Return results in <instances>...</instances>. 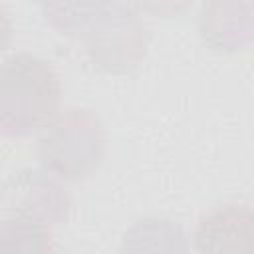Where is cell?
<instances>
[{
  "mask_svg": "<svg viewBox=\"0 0 254 254\" xmlns=\"http://www.w3.org/2000/svg\"><path fill=\"white\" fill-rule=\"evenodd\" d=\"M87 62L109 75H125L137 69L149 46L143 14L131 4L115 2L83 36Z\"/></svg>",
  "mask_w": 254,
  "mask_h": 254,
  "instance_id": "obj_3",
  "label": "cell"
},
{
  "mask_svg": "<svg viewBox=\"0 0 254 254\" xmlns=\"http://www.w3.org/2000/svg\"><path fill=\"white\" fill-rule=\"evenodd\" d=\"M117 0H38L44 20L64 36L81 38Z\"/></svg>",
  "mask_w": 254,
  "mask_h": 254,
  "instance_id": "obj_7",
  "label": "cell"
},
{
  "mask_svg": "<svg viewBox=\"0 0 254 254\" xmlns=\"http://www.w3.org/2000/svg\"><path fill=\"white\" fill-rule=\"evenodd\" d=\"M192 244L198 252H254V208L242 202L214 206L198 218Z\"/></svg>",
  "mask_w": 254,
  "mask_h": 254,
  "instance_id": "obj_6",
  "label": "cell"
},
{
  "mask_svg": "<svg viewBox=\"0 0 254 254\" xmlns=\"http://www.w3.org/2000/svg\"><path fill=\"white\" fill-rule=\"evenodd\" d=\"M129 4L151 18H177L190 10L196 0H129Z\"/></svg>",
  "mask_w": 254,
  "mask_h": 254,
  "instance_id": "obj_10",
  "label": "cell"
},
{
  "mask_svg": "<svg viewBox=\"0 0 254 254\" xmlns=\"http://www.w3.org/2000/svg\"><path fill=\"white\" fill-rule=\"evenodd\" d=\"M38 163L75 183L91 177L105 155V129L99 115L87 107H62L38 131Z\"/></svg>",
  "mask_w": 254,
  "mask_h": 254,
  "instance_id": "obj_2",
  "label": "cell"
},
{
  "mask_svg": "<svg viewBox=\"0 0 254 254\" xmlns=\"http://www.w3.org/2000/svg\"><path fill=\"white\" fill-rule=\"evenodd\" d=\"M60 75L50 62L28 52L8 56L0 67V125L6 135L38 133L62 107Z\"/></svg>",
  "mask_w": 254,
  "mask_h": 254,
  "instance_id": "obj_1",
  "label": "cell"
},
{
  "mask_svg": "<svg viewBox=\"0 0 254 254\" xmlns=\"http://www.w3.org/2000/svg\"><path fill=\"white\" fill-rule=\"evenodd\" d=\"M196 30L208 50L222 56L242 54L254 44V0H204Z\"/></svg>",
  "mask_w": 254,
  "mask_h": 254,
  "instance_id": "obj_5",
  "label": "cell"
},
{
  "mask_svg": "<svg viewBox=\"0 0 254 254\" xmlns=\"http://www.w3.org/2000/svg\"><path fill=\"white\" fill-rule=\"evenodd\" d=\"M183 228L165 216H145L135 220L123 234L121 250H185Z\"/></svg>",
  "mask_w": 254,
  "mask_h": 254,
  "instance_id": "obj_9",
  "label": "cell"
},
{
  "mask_svg": "<svg viewBox=\"0 0 254 254\" xmlns=\"http://www.w3.org/2000/svg\"><path fill=\"white\" fill-rule=\"evenodd\" d=\"M54 226L24 212H4L0 222L2 254H40L54 248Z\"/></svg>",
  "mask_w": 254,
  "mask_h": 254,
  "instance_id": "obj_8",
  "label": "cell"
},
{
  "mask_svg": "<svg viewBox=\"0 0 254 254\" xmlns=\"http://www.w3.org/2000/svg\"><path fill=\"white\" fill-rule=\"evenodd\" d=\"M0 204L4 212H24L52 226L67 220L71 194L67 183L46 167H24L2 183Z\"/></svg>",
  "mask_w": 254,
  "mask_h": 254,
  "instance_id": "obj_4",
  "label": "cell"
}]
</instances>
